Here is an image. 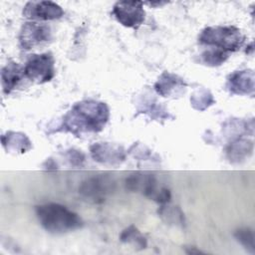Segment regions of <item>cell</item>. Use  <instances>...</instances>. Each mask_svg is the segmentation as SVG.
I'll list each match as a JSON object with an SVG mask.
<instances>
[{
	"label": "cell",
	"mask_w": 255,
	"mask_h": 255,
	"mask_svg": "<svg viewBox=\"0 0 255 255\" xmlns=\"http://www.w3.org/2000/svg\"><path fill=\"white\" fill-rule=\"evenodd\" d=\"M110 119V109L104 102L85 100L76 103L63 117L62 131H69L76 136L85 133H97L104 129Z\"/></svg>",
	"instance_id": "cell-1"
},
{
	"label": "cell",
	"mask_w": 255,
	"mask_h": 255,
	"mask_svg": "<svg viewBox=\"0 0 255 255\" xmlns=\"http://www.w3.org/2000/svg\"><path fill=\"white\" fill-rule=\"evenodd\" d=\"M36 215L42 227L54 234L75 231L84 225L78 213L59 203H46L36 206Z\"/></svg>",
	"instance_id": "cell-2"
},
{
	"label": "cell",
	"mask_w": 255,
	"mask_h": 255,
	"mask_svg": "<svg viewBox=\"0 0 255 255\" xmlns=\"http://www.w3.org/2000/svg\"><path fill=\"white\" fill-rule=\"evenodd\" d=\"M245 36L235 26H209L204 28L198 42L209 47H214L230 52L238 51L244 44Z\"/></svg>",
	"instance_id": "cell-3"
},
{
	"label": "cell",
	"mask_w": 255,
	"mask_h": 255,
	"mask_svg": "<svg viewBox=\"0 0 255 255\" xmlns=\"http://www.w3.org/2000/svg\"><path fill=\"white\" fill-rule=\"evenodd\" d=\"M126 187L130 191L140 192L146 197L161 204H165L170 201L171 194L169 189L159 186L156 177L151 174L138 172L130 174L126 179Z\"/></svg>",
	"instance_id": "cell-4"
},
{
	"label": "cell",
	"mask_w": 255,
	"mask_h": 255,
	"mask_svg": "<svg viewBox=\"0 0 255 255\" xmlns=\"http://www.w3.org/2000/svg\"><path fill=\"white\" fill-rule=\"evenodd\" d=\"M55 72V59L51 53L30 55L24 66L25 78L36 84L50 82Z\"/></svg>",
	"instance_id": "cell-5"
},
{
	"label": "cell",
	"mask_w": 255,
	"mask_h": 255,
	"mask_svg": "<svg viewBox=\"0 0 255 255\" xmlns=\"http://www.w3.org/2000/svg\"><path fill=\"white\" fill-rule=\"evenodd\" d=\"M116 188V181L109 174H99L84 180L79 187L80 194L93 202H102Z\"/></svg>",
	"instance_id": "cell-6"
},
{
	"label": "cell",
	"mask_w": 255,
	"mask_h": 255,
	"mask_svg": "<svg viewBox=\"0 0 255 255\" xmlns=\"http://www.w3.org/2000/svg\"><path fill=\"white\" fill-rule=\"evenodd\" d=\"M112 13L119 23L128 28L137 29L145 19L143 2L141 1L117 2Z\"/></svg>",
	"instance_id": "cell-7"
},
{
	"label": "cell",
	"mask_w": 255,
	"mask_h": 255,
	"mask_svg": "<svg viewBox=\"0 0 255 255\" xmlns=\"http://www.w3.org/2000/svg\"><path fill=\"white\" fill-rule=\"evenodd\" d=\"M52 39L51 28L37 22H26L19 33V45L24 50H30Z\"/></svg>",
	"instance_id": "cell-8"
},
{
	"label": "cell",
	"mask_w": 255,
	"mask_h": 255,
	"mask_svg": "<svg viewBox=\"0 0 255 255\" xmlns=\"http://www.w3.org/2000/svg\"><path fill=\"white\" fill-rule=\"evenodd\" d=\"M63 15L62 7L52 1H29L23 9V16L30 20H55Z\"/></svg>",
	"instance_id": "cell-9"
},
{
	"label": "cell",
	"mask_w": 255,
	"mask_h": 255,
	"mask_svg": "<svg viewBox=\"0 0 255 255\" xmlns=\"http://www.w3.org/2000/svg\"><path fill=\"white\" fill-rule=\"evenodd\" d=\"M90 151L93 159L103 164H121L126 159L124 148L109 142H96L91 145Z\"/></svg>",
	"instance_id": "cell-10"
},
{
	"label": "cell",
	"mask_w": 255,
	"mask_h": 255,
	"mask_svg": "<svg viewBox=\"0 0 255 255\" xmlns=\"http://www.w3.org/2000/svg\"><path fill=\"white\" fill-rule=\"evenodd\" d=\"M226 88L232 95H253L255 90L254 72L250 69L236 71L227 78Z\"/></svg>",
	"instance_id": "cell-11"
},
{
	"label": "cell",
	"mask_w": 255,
	"mask_h": 255,
	"mask_svg": "<svg viewBox=\"0 0 255 255\" xmlns=\"http://www.w3.org/2000/svg\"><path fill=\"white\" fill-rule=\"evenodd\" d=\"M187 84L182 78L169 72H163L155 82L154 91L163 98L175 97L185 91Z\"/></svg>",
	"instance_id": "cell-12"
},
{
	"label": "cell",
	"mask_w": 255,
	"mask_h": 255,
	"mask_svg": "<svg viewBox=\"0 0 255 255\" xmlns=\"http://www.w3.org/2000/svg\"><path fill=\"white\" fill-rule=\"evenodd\" d=\"M2 145L7 152L11 153H25L32 149V142L30 138L23 132L7 131L1 137Z\"/></svg>",
	"instance_id": "cell-13"
},
{
	"label": "cell",
	"mask_w": 255,
	"mask_h": 255,
	"mask_svg": "<svg viewBox=\"0 0 255 255\" xmlns=\"http://www.w3.org/2000/svg\"><path fill=\"white\" fill-rule=\"evenodd\" d=\"M25 77L24 68L15 62H9L1 70V84L5 94L15 90Z\"/></svg>",
	"instance_id": "cell-14"
},
{
	"label": "cell",
	"mask_w": 255,
	"mask_h": 255,
	"mask_svg": "<svg viewBox=\"0 0 255 255\" xmlns=\"http://www.w3.org/2000/svg\"><path fill=\"white\" fill-rule=\"evenodd\" d=\"M253 151V142L246 138H236L226 147L227 158L232 163L241 162L248 158Z\"/></svg>",
	"instance_id": "cell-15"
},
{
	"label": "cell",
	"mask_w": 255,
	"mask_h": 255,
	"mask_svg": "<svg viewBox=\"0 0 255 255\" xmlns=\"http://www.w3.org/2000/svg\"><path fill=\"white\" fill-rule=\"evenodd\" d=\"M190 103L194 110L203 112L215 103L212 94L203 88H200L192 93L190 97Z\"/></svg>",
	"instance_id": "cell-16"
},
{
	"label": "cell",
	"mask_w": 255,
	"mask_h": 255,
	"mask_svg": "<svg viewBox=\"0 0 255 255\" xmlns=\"http://www.w3.org/2000/svg\"><path fill=\"white\" fill-rule=\"evenodd\" d=\"M229 57V53L218 48L210 47L201 54V61L207 66L217 67L223 64Z\"/></svg>",
	"instance_id": "cell-17"
},
{
	"label": "cell",
	"mask_w": 255,
	"mask_h": 255,
	"mask_svg": "<svg viewBox=\"0 0 255 255\" xmlns=\"http://www.w3.org/2000/svg\"><path fill=\"white\" fill-rule=\"evenodd\" d=\"M120 239L122 242L132 244L139 249H144L147 246V241L143 235L138 231L134 225H130L125 230H123Z\"/></svg>",
	"instance_id": "cell-18"
},
{
	"label": "cell",
	"mask_w": 255,
	"mask_h": 255,
	"mask_svg": "<svg viewBox=\"0 0 255 255\" xmlns=\"http://www.w3.org/2000/svg\"><path fill=\"white\" fill-rule=\"evenodd\" d=\"M140 106L143 107L138 108V113H143L152 120H165L168 118V113L166 110L155 101L147 100L142 102Z\"/></svg>",
	"instance_id": "cell-19"
},
{
	"label": "cell",
	"mask_w": 255,
	"mask_h": 255,
	"mask_svg": "<svg viewBox=\"0 0 255 255\" xmlns=\"http://www.w3.org/2000/svg\"><path fill=\"white\" fill-rule=\"evenodd\" d=\"M158 214L166 223L182 225L184 223V216L179 207L162 206L158 210Z\"/></svg>",
	"instance_id": "cell-20"
},
{
	"label": "cell",
	"mask_w": 255,
	"mask_h": 255,
	"mask_svg": "<svg viewBox=\"0 0 255 255\" xmlns=\"http://www.w3.org/2000/svg\"><path fill=\"white\" fill-rule=\"evenodd\" d=\"M234 237L236 240L251 254L255 253V244H254V232L248 227L239 228L235 231Z\"/></svg>",
	"instance_id": "cell-21"
},
{
	"label": "cell",
	"mask_w": 255,
	"mask_h": 255,
	"mask_svg": "<svg viewBox=\"0 0 255 255\" xmlns=\"http://www.w3.org/2000/svg\"><path fill=\"white\" fill-rule=\"evenodd\" d=\"M128 152L135 158H139L140 160H147L148 158H150V156H152V152L151 150L146 147L144 144L139 143V142H134Z\"/></svg>",
	"instance_id": "cell-22"
},
{
	"label": "cell",
	"mask_w": 255,
	"mask_h": 255,
	"mask_svg": "<svg viewBox=\"0 0 255 255\" xmlns=\"http://www.w3.org/2000/svg\"><path fill=\"white\" fill-rule=\"evenodd\" d=\"M67 157L72 165L81 166L85 160V156L82 152L75 149H70L67 151Z\"/></svg>",
	"instance_id": "cell-23"
},
{
	"label": "cell",
	"mask_w": 255,
	"mask_h": 255,
	"mask_svg": "<svg viewBox=\"0 0 255 255\" xmlns=\"http://www.w3.org/2000/svg\"><path fill=\"white\" fill-rule=\"evenodd\" d=\"M167 2H143V4H146L148 6H151V7H155V6H163L165 5Z\"/></svg>",
	"instance_id": "cell-24"
}]
</instances>
